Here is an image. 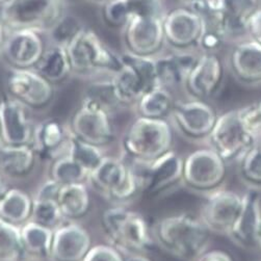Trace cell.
<instances>
[{
  "label": "cell",
  "mask_w": 261,
  "mask_h": 261,
  "mask_svg": "<svg viewBox=\"0 0 261 261\" xmlns=\"http://www.w3.org/2000/svg\"><path fill=\"white\" fill-rule=\"evenodd\" d=\"M212 234L200 218L180 214L160 220L153 238L169 254L185 261H195L208 250Z\"/></svg>",
  "instance_id": "cell-1"
},
{
  "label": "cell",
  "mask_w": 261,
  "mask_h": 261,
  "mask_svg": "<svg viewBox=\"0 0 261 261\" xmlns=\"http://www.w3.org/2000/svg\"><path fill=\"white\" fill-rule=\"evenodd\" d=\"M101 227L110 245L126 256L148 254L155 243L145 217L124 205L104 212Z\"/></svg>",
  "instance_id": "cell-2"
},
{
  "label": "cell",
  "mask_w": 261,
  "mask_h": 261,
  "mask_svg": "<svg viewBox=\"0 0 261 261\" xmlns=\"http://www.w3.org/2000/svg\"><path fill=\"white\" fill-rule=\"evenodd\" d=\"M67 0H0V22L8 33H51L64 19Z\"/></svg>",
  "instance_id": "cell-3"
},
{
  "label": "cell",
  "mask_w": 261,
  "mask_h": 261,
  "mask_svg": "<svg viewBox=\"0 0 261 261\" xmlns=\"http://www.w3.org/2000/svg\"><path fill=\"white\" fill-rule=\"evenodd\" d=\"M173 127L167 120L138 117L122 139V150L132 164H148L173 149Z\"/></svg>",
  "instance_id": "cell-4"
},
{
  "label": "cell",
  "mask_w": 261,
  "mask_h": 261,
  "mask_svg": "<svg viewBox=\"0 0 261 261\" xmlns=\"http://www.w3.org/2000/svg\"><path fill=\"white\" fill-rule=\"evenodd\" d=\"M72 73L91 75L108 72L111 76L122 66L116 55L92 30L81 28L66 45Z\"/></svg>",
  "instance_id": "cell-5"
},
{
  "label": "cell",
  "mask_w": 261,
  "mask_h": 261,
  "mask_svg": "<svg viewBox=\"0 0 261 261\" xmlns=\"http://www.w3.org/2000/svg\"><path fill=\"white\" fill-rule=\"evenodd\" d=\"M87 182L98 194L118 205L133 201L142 193L134 166L112 156H106L100 166L90 173Z\"/></svg>",
  "instance_id": "cell-6"
},
{
  "label": "cell",
  "mask_w": 261,
  "mask_h": 261,
  "mask_svg": "<svg viewBox=\"0 0 261 261\" xmlns=\"http://www.w3.org/2000/svg\"><path fill=\"white\" fill-rule=\"evenodd\" d=\"M124 43L130 54L155 58L166 44L162 13L134 9L124 25Z\"/></svg>",
  "instance_id": "cell-7"
},
{
  "label": "cell",
  "mask_w": 261,
  "mask_h": 261,
  "mask_svg": "<svg viewBox=\"0 0 261 261\" xmlns=\"http://www.w3.org/2000/svg\"><path fill=\"white\" fill-rule=\"evenodd\" d=\"M227 163L211 147L195 150L184 159L182 184L190 191L210 195L222 189Z\"/></svg>",
  "instance_id": "cell-8"
},
{
  "label": "cell",
  "mask_w": 261,
  "mask_h": 261,
  "mask_svg": "<svg viewBox=\"0 0 261 261\" xmlns=\"http://www.w3.org/2000/svg\"><path fill=\"white\" fill-rule=\"evenodd\" d=\"M140 178L141 190L150 198L160 197L182 184L184 158L170 150L148 164H132Z\"/></svg>",
  "instance_id": "cell-9"
},
{
  "label": "cell",
  "mask_w": 261,
  "mask_h": 261,
  "mask_svg": "<svg viewBox=\"0 0 261 261\" xmlns=\"http://www.w3.org/2000/svg\"><path fill=\"white\" fill-rule=\"evenodd\" d=\"M218 116L206 101L193 99L177 102L170 115L172 127L191 142L207 141L215 127Z\"/></svg>",
  "instance_id": "cell-10"
},
{
  "label": "cell",
  "mask_w": 261,
  "mask_h": 261,
  "mask_svg": "<svg viewBox=\"0 0 261 261\" xmlns=\"http://www.w3.org/2000/svg\"><path fill=\"white\" fill-rule=\"evenodd\" d=\"M206 142L210 145L208 147L215 150L227 164L238 162L252 145L257 143L246 132L237 110L218 116Z\"/></svg>",
  "instance_id": "cell-11"
},
{
  "label": "cell",
  "mask_w": 261,
  "mask_h": 261,
  "mask_svg": "<svg viewBox=\"0 0 261 261\" xmlns=\"http://www.w3.org/2000/svg\"><path fill=\"white\" fill-rule=\"evenodd\" d=\"M69 129L78 140L99 148L108 146L115 139L111 114L87 97L73 116Z\"/></svg>",
  "instance_id": "cell-12"
},
{
  "label": "cell",
  "mask_w": 261,
  "mask_h": 261,
  "mask_svg": "<svg viewBox=\"0 0 261 261\" xmlns=\"http://www.w3.org/2000/svg\"><path fill=\"white\" fill-rule=\"evenodd\" d=\"M261 0H208L201 16L219 29L225 37L247 33L251 16L260 8Z\"/></svg>",
  "instance_id": "cell-13"
},
{
  "label": "cell",
  "mask_w": 261,
  "mask_h": 261,
  "mask_svg": "<svg viewBox=\"0 0 261 261\" xmlns=\"http://www.w3.org/2000/svg\"><path fill=\"white\" fill-rule=\"evenodd\" d=\"M207 196L200 213V220L212 233L229 237L241 215L243 196L223 189Z\"/></svg>",
  "instance_id": "cell-14"
},
{
  "label": "cell",
  "mask_w": 261,
  "mask_h": 261,
  "mask_svg": "<svg viewBox=\"0 0 261 261\" xmlns=\"http://www.w3.org/2000/svg\"><path fill=\"white\" fill-rule=\"evenodd\" d=\"M10 96L32 110H44L54 100V85L34 69H13L8 78Z\"/></svg>",
  "instance_id": "cell-15"
},
{
  "label": "cell",
  "mask_w": 261,
  "mask_h": 261,
  "mask_svg": "<svg viewBox=\"0 0 261 261\" xmlns=\"http://www.w3.org/2000/svg\"><path fill=\"white\" fill-rule=\"evenodd\" d=\"M225 82V66L215 52H204L184 84L193 99L207 101L221 91Z\"/></svg>",
  "instance_id": "cell-16"
},
{
  "label": "cell",
  "mask_w": 261,
  "mask_h": 261,
  "mask_svg": "<svg viewBox=\"0 0 261 261\" xmlns=\"http://www.w3.org/2000/svg\"><path fill=\"white\" fill-rule=\"evenodd\" d=\"M203 30L202 16L190 7L174 9L164 16L166 43L177 50H188L198 45Z\"/></svg>",
  "instance_id": "cell-17"
},
{
  "label": "cell",
  "mask_w": 261,
  "mask_h": 261,
  "mask_svg": "<svg viewBox=\"0 0 261 261\" xmlns=\"http://www.w3.org/2000/svg\"><path fill=\"white\" fill-rule=\"evenodd\" d=\"M28 110L10 95L0 100V141L4 145H32L35 129Z\"/></svg>",
  "instance_id": "cell-18"
},
{
  "label": "cell",
  "mask_w": 261,
  "mask_h": 261,
  "mask_svg": "<svg viewBox=\"0 0 261 261\" xmlns=\"http://www.w3.org/2000/svg\"><path fill=\"white\" fill-rule=\"evenodd\" d=\"M90 233L74 222L63 223L52 237L51 261H84L92 248Z\"/></svg>",
  "instance_id": "cell-19"
},
{
  "label": "cell",
  "mask_w": 261,
  "mask_h": 261,
  "mask_svg": "<svg viewBox=\"0 0 261 261\" xmlns=\"http://www.w3.org/2000/svg\"><path fill=\"white\" fill-rule=\"evenodd\" d=\"M44 50L45 46L39 33L20 30L8 33L2 52L13 69H34Z\"/></svg>",
  "instance_id": "cell-20"
},
{
  "label": "cell",
  "mask_w": 261,
  "mask_h": 261,
  "mask_svg": "<svg viewBox=\"0 0 261 261\" xmlns=\"http://www.w3.org/2000/svg\"><path fill=\"white\" fill-rule=\"evenodd\" d=\"M261 227V191L250 189L243 195V206L239 220L229 234L238 246L245 249H258V236Z\"/></svg>",
  "instance_id": "cell-21"
},
{
  "label": "cell",
  "mask_w": 261,
  "mask_h": 261,
  "mask_svg": "<svg viewBox=\"0 0 261 261\" xmlns=\"http://www.w3.org/2000/svg\"><path fill=\"white\" fill-rule=\"evenodd\" d=\"M70 137L69 128H66L57 120L49 119L35 128L32 146L37 158L47 162H55L67 155Z\"/></svg>",
  "instance_id": "cell-22"
},
{
  "label": "cell",
  "mask_w": 261,
  "mask_h": 261,
  "mask_svg": "<svg viewBox=\"0 0 261 261\" xmlns=\"http://www.w3.org/2000/svg\"><path fill=\"white\" fill-rule=\"evenodd\" d=\"M230 68L241 84L261 85V45L253 40L237 45L231 52Z\"/></svg>",
  "instance_id": "cell-23"
},
{
  "label": "cell",
  "mask_w": 261,
  "mask_h": 261,
  "mask_svg": "<svg viewBox=\"0 0 261 261\" xmlns=\"http://www.w3.org/2000/svg\"><path fill=\"white\" fill-rule=\"evenodd\" d=\"M121 61L122 66L111 76V81L121 107L133 106L150 89L144 75L135 65L123 56Z\"/></svg>",
  "instance_id": "cell-24"
},
{
  "label": "cell",
  "mask_w": 261,
  "mask_h": 261,
  "mask_svg": "<svg viewBox=\"0 0 261 261\" xmlns=\"http://www.w3.org/2000/svg\"><path fill=\"white\" fill-rule=\"evenodd\" d=\"M37 155L32 145L0 147V173L9 179H23L35 169Z\"/></svg>",
  "instance_id": "cell-25"
},
{
  "label": "cell",
  "mask_w": 261,
  "mask_h": 261,
  "mask_svg": "<svg viewBox=\"0 0 261 261\" xmlns=\"http://www.w3.org/2000/svg\"><path fill=\"white\" fill-rule=\"evenodd\" d=\"M198 58L199 56L188 52V50H177L175 54L167 57L155 58L161 87L184 85Z\"/></svg>",
  "instance_id": "cell-26"
},
{
  "label": "cell",
  "mask_w": 261,
  "mask_h": 261,
  "mask_svg": "<svg viewBox=\"0 0 261 261\" xmlns=\"http://www.w3.org/2000/svg\"><path fill=\"white\" fill-rule=\"evenodd\" d=\"M34 70L52 85L63 83L72 73L66 46L52 43L49 47L45 48Z\"/></svg>",
  "instance_id": "cell-27"
},
{
  "label": "cell",
  "mask_w": 261,
  "mask_h": 261,
  "mask_svg": "<svg viewBox=\"0 0 261 261\" xmlns=\"http://www.w3.org/2000/svg\"><path fill=\"white\" fill-rule=\"evenodd\" d=\"M20 234L23 260L25 258H30L33 261L49 260L54 230L29 221L20 227Z\"/></svg>",
  "instance_id": "cell-28"
},
{
  "label": "cell",
  "mask_w": 261,
  "mask_h": 261,
  "mask_svg": "<svg viewBox=\"0 0 261 261\" xmlns=\"http://www.w3.org/2000/svg\"><path fill=\"white\" fill-rule=\"evenodd\" d=\"M57 202L64 219L68 222L85 218L91 210V198L86 184L62 187Z\"/></svg>",
  "instance_id": "cell-29"
},
{
  "label": "cell",
  "mask_w": 261,
  "mask_h": 261,
  "mask_svg": "<svg viewBox=\"0 0 261 261\" xmlns=\"http://www.w3.org/2000/svg\"><path fill=\"white\" fill-rule=\"evenodd\" d=\"M33 198L23 191L9 189L0 199V219L18 227L31 220Z\"/></svg>",
  "instance_id": "cell-30"
},
{
  "label": "cell",
  "mask_w": 261,
  "mask_h": 261,
  "mask_svg": "<svg viewBox=\"0 0 261 261\" xmlns=\"http://www.w3.org/2000/svg\"><path fill=\"white\" fill-rule=\"evenodd\" d=\"M174 106V98L165 87H156L147 91L136 103L139 117L161 120H167L170 117Z\"/></svg>",
  "instance_id": "cell-31"
},
{
  "label": "cell",
  "mask_w": 261,
  "mask_h": 261,
  "mask_svg": "<svg viewBox=\"0 0 261 261\" xmlns=\"http://www.w3.org/2000/svg\"><path fill=\"white\" fill-rule=\"evenodd\" d=\"M239 162V176L249 189L261 191V141L252 145Z\"/></svg>",
  "instance_id": "cell-32"
},
{
  "label": "cell",
  "mask_w": 261,
  "mask_h": 261,
  "mask_svg": "<svg viewBox=\"0 0 261 261\" xmlns=\"http://www.w3.org/2000/svg\"><path fill=\"white\" fill-rule=\"evenodd\" d=\"M67 155L78 165H81L89 175L106 159V155L103 154L101 148L78 140L72 134L68 145Z\"/></svg>",
  "instance_id": "cell-33"
},
{
  "label": "cell",
  "mask_w": 261,
  "mask_h": 261,
  "mask_svg": "<svg viewBox=\"0 0 261 261\" xmlns=\"http://www.w3.org/2000/svg\"><path fill=\"white\" fill-rule=\"evenodd\" d=\"M88 177L89 173L68 155L56 160L51 168V178L62 187L74 184H86Z\"/></svg>",
  "instance_id": "cell-34"
},
{
  "label": "cell",
  "mask_w": 261,
  "mask_h": 261,
  "mask_svg": "<svg viewBox=\"0 0 261 261\" xmlns=\"http://www.w3.org/2000/svg\"><path fill=\"white\" fill-rule=\"evenodd\" d=\"M23 260L20 227L0 219V261Z\"/></svg>",
  "instance_id": "cell-35"
},
{
  "label": "cell",
  "mask_w": 261,
  "mask_h": 261,
  "mask_svg": "<svg viewBox=\"0 0 261 261\" xmlns=\"http://www.w3.org/2000/svg\"><path fill=\"white\" fill-rule=\"evenodd\" d=\"M64 217L57 201L33 199L32 222L50 230H56L64 223Z\"/></svg>",
  "instance_id": "cell-36"
},
{
  "label": "cell",
  "mask_w": 261,
  "mask_h": 261,
  "mask_svg": "<svg viewBox=\"0 0 261 261\" xmlns=\"http://www.w3.org/2000/svg\"><path fill=\"white\" fill-rule=\"evenodd\" d=\"M85 97L90 98L99 104L102 109L110 114L117 110V108L121 107V104L116 97L111 78L108 81H100L91 85Z\"/></svg>",
  "instance_id": "cell-37"
},
{
  "label": "cell",
  "mask_w": 261,
  "mask_h": 261,
  "mask_svg": "<svg viewBox=\"0 0 261 261\" xmlns=\"http://www.w3.org/2000/svg\"><path fill=\"white\" fill-rule=\"evenodd\" d=\"M238 115L246 132L255 141H261V100L238 109Z\"/></svg>",
  "instance_id": "cell-38"
},
{
  "label": "cell",
  "mask_w": 261,
  "mask_h": 261,
  "mask_svg": "<svg viewBox=\"0 0 261 261\" xmlns=\"http://www.w3.org/2000/svg\"><path fill=\"white\" fill-rule=\"evenodd\" d=\"M133 13L130 0H107L103 8V16L112 26H124Z\"/></svg>",
  "instance_id": "cell-39"
},
{
  "label": "cell",
  "mask_w": 261,
  "mask_h": 261,
  "mask_svg": "<svg viewBox=\"0 0 261 261\" xmlns=\"http://www.w3.org/2000/svg\"><path fill=\"white\" fill-rule=\"evenodd\" d=\"M225 39V35L219 29L204 21V30L198 42V46L205 52H215L222 46Z\"/></svg>",
  "instance_id": "cell-40"
},
{
  "label": "cell",
  "mask_w": 261,
  "mask_h": 261,
  "mask_svg": "<svg viewBox=\"0 0 261 261\" xmlns=\"http://www.w3.org/2000/svg\"><path fill=\"white\" fill-rule=\"evenodd\" d=\"M84 261H125V257L112 245H97L91 248Z\"/></svg>",
  "instance_id": "cell-41"
},
{
  "label": "cell",
  "mask_w": 261,
  "mask_h": 261,
  "mask_svg": "<svg viewBox=\"0 0 261 261\" xmlns=\"http://www.w3.org/2000/svg\"><path fill=\"white\" fill-rule=\"evenodd\" d=\"M61 189H62V186L59 185L56 180L50 178L46 180L43 185H41V187L38 189L33 199L57 201L59 194L61 192Z\"/></svg>",
  "instance_id": "cell-42"
},
{
  "label": "cell",
  "mask_w": 261,
  "mask_h": 261,
  "mask_svg": "<svg viewBox=\"0 0 261 261\" xmlns=\"http://www.w3.org/2000/svg\"><path fill=\"white\" fill-rule=\"evenodd\" d=\"M247 34H249L251 40L261 45V7L251 16L247 26Z\"/></svg>",
  "instance_id": "cell-43"
},
{
  "label": "cell",
  "mask_w": 261,
  "mask_h": 261,
  "mask_svg": "<svg viewBox=\"0 0 261 261\" xmlns=\"http://www.w3.org/2000/svg\"><path fill=\"white\" fill-rule=\"evenodd\" d=\"M195 261H236L233 256L224 250H207Z\"/></svg>",
  "instance_id": "cell-44"
},
{
  "label": "cell",
  "mask_w": 261,
  "mask_h": 261,
  "mask_svg": "<svg viewBox=\"0 0 261 261\" xmlns=\"http://www.w3.org/2000/svg\"><path fill=\"white\" fill-rule=\"evenodd\" d=\"M125 261H153L147 256V254H137L125 258Z\"/></svg>",
  "instance_id": "cell-45"
},
{
  "label": "cell",
  "mask_w": 261,
  "mask_h": 261,
  "mask_svg": "<svg viewBox=\"0 0 261 261\" xmlns=\"http://www.w3.org/2000/svg\"><path fill=\"white\" fill-rule=\"evenodd\" d=\"M7 37H8V31L6 30L4 24L0 22V51H2V49L4 47Z\"/></svg>",
  "instance_id": "cell-46"
},
{
  "label": "cell",
  "mask_w": 261,
  "mask_h": 261,
  "mask_svg": "<svg viewBox=\"0 0 261 261\" xmlns=\"http://www.w3.org/2000/svg\"><path fill=\"white\" fill-rule=\"evenodd\" d=\"M9 190L8 186L6 185V182L4 181V179L0 177V199L6 194V192Z\"/></svg>",
  "instance_id": "cell-47"
},
{
  "label": "cell",
  "mask_w": 261,
  "mask_h": 261,
  "mask_svg": "<svg viewBox=\"0 0 261 261\" xmlns=\"http://www.w3.org/2000/svg\"><path fill=\"white\" fill-rule=\"evenodd\" d=\"M189 2H205V0H189Z\"/></svg>",
  "instance_id": "cell-48"
},
{
  "label": "cell",
  "mask_w": 261,
  "mask_h": 261,
  "mask_svg": "<svg viewBox=\"0 0 261 261\" xmlns=\"http://www.w3.org/2000/svg\"><path fill=\"white\" fill-rule=\"evenodd\" d=\"M132 3H136V2H139V0H130Z\"/></svg>",
  "instance_id": "cell-49"
},
{
  "label": "cell",
  "mask_w": 261,
  "mask_h": 261,
  "mask_svg": "<svg viewBox=\"0 0 261 261\" xmlns=\"http://www.w3.org/2000/svg\"><path fill=\"white\" fill-rule=\"evenodd\" d=\"M20 261H24V260H20Z\"/></svg>",
  "instance_id": "cell-50"
}]
</instances>
